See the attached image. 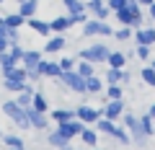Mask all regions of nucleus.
Segmentation results:
<instances>
[{"label":"nucleus","mask_w":155,"mask_h":150,"mask_svg":"<svg viewBox=\"0 0 155 150\" xmlns=\"http://www.w3.org/2000/svg\"><path fill=\"white\" fill-rule=\"evenodd\" d=\"M78 57L93 62V65H96V62H106V60H109V47H106V44H93V47H88V49H83Z\"/></svg>","instance_id":"nucleus-5"},{"label":"nucleus","mask_w":155,"mask_h":150,"mask_svg":"<svg viewBox=\"0 0 155 150\" xmlns=\"http://www.w3.org/2000/svg\"><path fill=\"white\" fill-rule=\"evenodd\" d=\"M62 5L67 8V13H83L85 11V3H83V0H62Z\"/></svg>","instance_id":"nucleus-21"},{"label":"nucleus","mask_w":155,"mask_h":150,"mask_svg":"<svg viewBox=\"0 0 155 150\" xmlns=\"http://www.w3.org/2000/svg\"><path fill=\"white\" fill-rule=\"evenodd\" d=\"M0 137H3V132H0Z\"/></svg>","instance_id":"nucleus-52"},{"label":"nucleus","mask_w":155,"mask_h":150,"mask_svg":"<svg viewBox=\"0 0 155 150\" xmlns=\"http://www.w3.org/2000/svg\"><path fill=\"white\" fill-rule=\"evenodd\" d=\"M49 26H52V31H57V34H65L67 28L72 26V21H70V16H57L54 21L49 23Z\"/></svg>","instance_id":"nucleus-13"},{"label":"nucleus","mask_w":155,"mask_h":150,"mask_svg":"<svg viewBox=\"0 0 155 150\" xmlns=\"http://www.w3.org/2000/svg\"><path fill=\"white\" fill-rule=\"evenodd\" d=\"M78 72H80L83 78H91V75H93V62L80 60V62H78Z\"/></svg>","instance_id":"nucleus-28"},{"label":"nucleus","mask_w":155,"mask_h":150,"mask_svg":"<svg viewBox=\"0 0 155 150\" xmlns=\"http://www.w3.org/2000/svg\"><path fill=\"white\" fill-rule=\"evenodd\" d=\"M140 3L137 0H132V3H127L124 8H119V11H114V16L119 18V23L122 26H137L140 28V23H142V13H140Z\"/></svg>","instance_id":"nucleus-1"},{"label":"nucleus","mask_w":155,"mask_h":150,"mask_svg":"<svg viewBox=\"0 0 155 150\" xmlns=\"http://www.w3.org/2000/svg\"><path fill=\"white\" fill-rule=\"evenodd\" d=\"M0 23H3V16H0Z\"/></svg>","instance_id":"nucleus-50"},{"label":"nucleus","mask_w":155,"mask_h":150,"mask_svg":"<svg viewBox=\"0 0 155 150\" xmlns=\"http://www.w3.org/2000/svg\"><path fill=\"white\" fill-rule=\"evenodd\" d=\"M134 36H137V44H155V28H140Z\"/></svg>","instance_id":"nucleus-14"},{"label":"nucleus","mask_w":155,"mask_h":150,"mask_svg":"<svg viewBox=\"0 0 155 150\" xmlns=\"http://www.w3.org/2000/svg\"><path fill=\"white\" fill-rule=\"evenodd\" d=\"M5 88H8V91H18V93H21V91H31V85H28L26 80H8V78H5Z\"/></svg>","instance_id":"nucleus-24"},{"label":"nucleus","mask_w":155,"mask_h":150,"mask_svg":"<svg viewBox=\"0 0 155 150\" xmlns=\"http://www.w3.org/2000/svg\"><path fill=\"white\" fill-rule=\"evenodd\" d=\"M137 3H140V5H147V8H150V5L155 3V0H137Z\"/></svg>","instance_id":"nucleus-44"},{"label":"nucleus","mask_w":155,"mask_h":150,"mask_svg":"<svg viewBox=\"0 0 155 150\" xmlns=\"http://www.w3.org/2000/svg\"><path fill=\"white\" fill-rule=\"evenodd\" d=\"M70 21L72 23H85V21H88V16H85V11L83 13H70Z\"/></svg>","instance_id":"nucleus-39"},{"label":"nucleus","mask_w":155,"mask_h":150,"mask_svg":"<svg viewBox=\"0 0 155 150\" xmlns=\"http://www.w3.org/2000/svg\"><path fill=\"white\" fill-rule=\"evenodd\" d=\"M31 106H34L36 111H44V114H47V98H44L41 93H34V101H31Z\"/></svg>","instance_id":"nucleus-30"},{"label":"nucleus","mask_w":155,"mask_h":150,"mask_svg":"<svg viewBox=\"0 0 155 150\" xmlns=\"http://www.w3.org/2000/svg\"><path fill=\"white\" fill-rule=\"evenodd\" d=\"M83 36H114V31H111V26L106 21L91 18V21L83 23Z\"/></svg>","instance_id":"nucleus-3"},{"label":"nucleus","mask_w":155,"mask_h":150,"mask_svg":"<svg viewBox=\"0 0 155 150\" xmlns=\"http://www.w3.org/2000/svg\"><path fill=\"white\" fill-rule=\"evenodd\" d=\"M31 101H34V93H31V91H21V96L16 98V104H21L23 109H28V106H31Z\"/></svg>","instance_id":"nucleus-31"},{"label":"nucleus","mask_w":155,"mask_h":150,"mask_svg":"<svg viewBox=\"0 0 155 150\" xmlns=\"http://www.w3.org/2000/svg\"><path fill=\"white\" fill-rule=\"evenodd\" d=\"M21 62H23V67H26V70H34V67L41 62V55H39L36 49H26V52H23V60H21Z\"/></svg>","instance_id":"nucleus-12"},{"label":"nucleus","mask_w":155,"mask_h":150,"mask_svg":"<svg viewBox=\"0 0 155 150\" xmlns=\"http://www.w3.org/2000/svg\"><path fill=\"white\" fill-rule=\"evenodd\" d=\"M8 47H11V42H8V36H0V52H5Z\"/></svg>","instance_id":"nucleus-43"},{"label":"nucleus","mask_w":155,"mask_h":150,"mask_svg":"<svg viewBox=\"0 0 155 150\" xmlns=\"http://www.w3.org/2000/svg\"><path fill=\"white\" fill-rule=\"evenodd\" d=\"M26 23L39 34V36H49V34H52V26H49L47 21H39V18H26Z\"/></svg>","instance_id":"nucleus-11"},{"label":"nucleus","mask_w":155,"mask_h":150,"mask_svg":"<svg viewBox=\"0 0 155 150\" xmlns=\"http://www.w3.org/2000/svg\"><path fill=\"white\" fill-rule=\"evenodd\" d=\"M150 114H153V117H155V104H153V109H150Z\"/></svg>","instance_id":"nucleus-47"},{"label":"nucleus","mask_w":155,"mask_h":150,"mask_svg":"<svg viewBox=\"0 0 155 150\" xmlns=\"http://www.w3.org/2000/svg\"><path fill=\"white\" fill-rule=\"evenodd\" d=\"M83 3H88V0H83Z\"/></svg>","instance_id":"nucleus-53"},{"label":"nucleus","mask_w":155,"mask_h":150,"mask_svg":"<svg viewBox=\"0 0 155 150\" xmlns=\"http://www.w3.org/2000/svg\"><path fill=\"white\" fill-rule=\"evenodd\" d=\"M109 62L111 67H124V62H127V55H122V52H109Z\"/></svg>","instance_id":"nucleus-22"},{"label":"nucleus","mask_w":155,"mask_h":150,"mask_svg":"<svg viewBox=\"0 0 155 150\" xmlns=\"http://www.w3.org/2000/svg\"><path fill=\"white\" fill-rule=\"evenodd\" d=\"M0 65H3V70H8V67H13V65H16V60H13V57H11V52H0Z\"/></svg>","instance_id":"nucleus-34"},{"label":"nucleus","mask_w":155,"mask_h":150,"mask_svg":"<svg viewBox=\"0 0 155 150\" xmlns=\"http://www.w3.org/2000/svg\"><path fill=\"white\" fill-rule=\"evenodd\" d=\"M8 52H11V57L16 60V65H18V62L23 60V52H26V49H23L21 44H11V47H8Z\"/></svg>","instance_id":"nucleus-32"},{"label":"nucleus","mask_w":155,"mask_h":150,"mask_svg":"<svg viewBox=\"0 0 155 150\" xmlns=\"http://www.w3.org/2000/svg\"><path fill=\"white\" fill-rule=\"evenodd\" d=\"M101 88H104V83H101V78H96V75H91V78H85V91H88V93H98Z\"/></svg>","instance_id":"nucleus-23"},{"label":"nucleus","mask_w":155,"mask_h":150,"mask_svg":"<svg viewBox=\"0 0 155 150\" xmlns=\"http://www.w3.org/2000/svg\"><path fill=\"white\" fill-rule=\"evenodd\" d=\"M67 142H70V140H67V137H65V135H62V132H60V129H54V132H52V135H49V145H54V148H65V145H67Z\"/></svg>","instance_id":"nucleus-25"},{"label":"nucleus","mask_w":155,"mask_h":150,"mask_svg":"<svg viewBox=\"0 0 155 150\" xmlns=\"http://www.w3.org/2000/svg\"><path fill=\"white\" fill-rule=\"evenodd\" d=\"M109 98L111 101H119V98H122V88H119V85H111V88H109Z\"/></svg>","instance_id":"nucleus-38"},{"label":"nucleus","mask_w":155,"mask_h":150,"mask_svg":"<svg viewBox=\"0 0 155 150\" xmlns=\"http://www.w3.org/2000/svg\"><path fill=\"white\" fill-rule=\"evenodd\" d=\"M140 75H142V80H145L147 85H155V70H153V67H145Z\"/></svg>","instance_id":"nucleus-36"},{"label":"nucleus","mask_w":155,"mask_h":150,"mask_svg":"<svg viewBox=\"0 0 155 150\" xmlns=\"http://www.w3.org/2000/svg\"><path fill=\"white\" fill-rule=\"evenodd\" d=\"M3 111H5V117L11 119V122H16L18 127H31V124H28V117H26V109H23L21 104L8 101V104H3Z\"/></svg>","instance_id":"nucleus-2"},{"label":"nucleus","mask_w":155,"mask_h":150,"mask_svg":"<svg viewBox=\"0 0 155 150\" xmlns=\"http://www.w3.org/2000/svg\"><path fill=\"white\" fill-rule=\"evenodd\" d=\"M52 119H54L57 124H65V122H70V119H75V111H67V109H54V111H52Z\"/></svg>","instance_id":"nucleus-17"},{"label":"nucleus","mask_w":155,"mask_h":150,"mask_svg":"<svg viewBox=\"0 0 155 150\" xmlns=\"http://www.w3.org/2000/svg\"><path fill=\"white\" fill-rule=\"evenodd\" d=\"M96 124H98V132H104V135H114V127H116V124L111 122V119L104 117V119H98Z\"/></svg>","instance_id":"nucleus-27"},{"label":"nucleus","mask_w":155,"mask_h":150,"mask_svg":"<svg viewBox=\"0 0 155 150\" xmlns=\"http://www.w3.org/2000/svg\"><path fill=\"white\" fill-rule=\"evenodd\" d=\"M26 117H28V124H31L34 129H47L49 127V117H44V111H36L34 106L26 109Z\"/></svg>","instance_id":"nucleus-7"},{"label":"nucleus","mask_w":155,"mask_h":150,"mask_svg":"<svg viewBox=\"0 0 155 150\" xmlns=\"http://www.w3.org/2000/svg\"><path fill=\"white\" fill-rule=\"evenodd\" d=\"M127 3H132V0H109V8L111 11H119V8H124Z\"/></svg>","instance_id":"nucleus-40"},{"label":"nucleus","mask_w":155,"mask_h":150,"mask_svg":"<svg viewBox=\"0 0 155 150\" xmlns=\"http://www.w3.org/2000/svg\"><path fill=\"white\" fill-rule=\"evenodd\" d=\"M140 127L145 129V135H147V137H153V135H155V117H153V114L140 117Z\"/></svg>","instance_id":"nucleus-16"},{"label":"nucleus","mask_w":155,"mask_h":150,"mask_svg":"<svg viewBox=\"0 0 155 150\" xmlns=\"http://www.w3.org/2000/svg\"><path fill=\"white\" fill-rule=\"evenodd\" d=\"M62 47H65V36H52V39L47 42L44 52H47V55H54V52H60Z\"/></svg>","instance_id":"nucleus-19"},{"label":"nucleus","mask_w":155,"mask_h":150,"mask_svg":"<svg viewBox=\"0 0 155 150\" xmlns=\"http://www.w3.org/2000/svg\"><path fill=\"white\" fill-rule=\"evenodd\" d=\"M80 140H83L85 145L93 148V145L98 142V132H96V129H83V132H80Z\"/></svg>","instance_id":"nucleus-26"},{"label":"nucleus","mask_w":155,"mask_h":150,"mask_svg":"<svg viewBox=\"0 0 155 150\" xmlns=\"http://www.w3.org/2000/svg\"><path fill=\"white\" fill-rule=\"evenodd\" d=\"M72 65H75V60H72V57H65V60H60V67H62V70H72Z\"/></svg>","instance_id":"nucleus-42"},{"label":"nucleus","mask_w":155,"mask_h":150,"mask_svg":"<svg viewBox=\"0 0 155 150\" xmlns=\"http://www.w3.org/2000/svg\"><path fill=\"white\" fill-rule=\"evenodd\" d=\"M16 3H23V0H16Z\"/></svg>","instance_id":"nucleus-51"},{"label":"nucleus","mask_w":155,"mask_h":150,"mask_svg":"<svg viewBox=\"0 0 155 150\" xmlns=\"http://www.w3.org/2000/svg\"><path fill=\"white\" fill-rule=\"evenodd\" d=\"M13 150H23V148H13Z\"/></svg>","instance_id":"nucleus-49"},{"label":"nucleus","mask_w":155,"mask_h":150,"mask_svg":"<svg viewBox=\"0 0 155 150\" xmlns=\"http://www.w3.org/2000/svg\"><path fill=\"white\" fill-rule=\"evenodd\" d=\"M36 11H39V0H23V3H18V13L23 18H34Z\"/></svg>","instance_id":"nucleus-10"},{"label":"nucleus","mask_w":155,"mask_h":150,"mask_svg":"<svg viewBox=\"0 0 155 150\" xmlns=\"http://www.w3.org/2000/svg\"><path fill=\"white\" fill-rule=\"evenodd\" d=\"M3 140H5V145H8V148H23V140L21 137H16V135H3Z\"/></svg>","instance_id":"nucleus-33"},{"label":"nucleus","mask_w":155,"mask_h":150,"mask_svg":"<svg viewBox=\"0 0 155 150\" xmlns=\"http://www.w3.org/2000/svg\"><path fill=\"white\" fill-rule=\"evenodd\" d=\"M60 80L67 85V88H72L75 93H88V91H85V78H83L78 70H65V72L60 75Z\"/></svg>","instance_id":"nucleus-4"},{"label":"nucleus","mask_w":155,"mask_h":150,"mask_svg":"<svg viewBox=\"0 0 155 150\" xmlns=\"http://www.w3.org/2000/svg\"><path fill=\"white\" fill-rule=\"evenodd\" d=\"M114 36H116L119 42H127L129 36H132V26H122L119 31H114Z\"/></svg>","instance_id":"nucleus-35"},{"label":"nucleus","mask_w":155,"mask_h":150,"mask_svg":"<svg viewBox=\"0 0 155 150\" xmlns=\"http://www.w3.org/2000/svg\"><path fill=\"white\" fill-rule=\"evenodd\" d=\"M111 137H116L122 145H127L129 140H132V135H127V129H124V127H114V135H111Z\"/></svg>","instance_id":"nucleus-29"},{"label":"nucleus","mask_w":155,"mask_h":150,"mask_svg":"<svg viewBox=\"0 0 155 150\" xmlns=\"http://www.w3.org/2000/svg\"><path fill=\"white\" fill-rule=\"evenodd\" d=\"M26 23V18L21 16V13H11V16H3V26L5 28H18Z\"/></svg>","instance_id":"nucleus-15"},{"label":"nucleus","mask_w":155,"mask_h":150,"mask_svg":"<svg viewBox=\"0 0 155 150\" xmlns=\"http://www.w3.org/2000/svg\"><path fill=\"white\" fill-rule=\"evenodd\" d=\"M57 129H60L67 140H72V137H78V135L85 129V124L80 122V119H70V122H65V124H57Z\"/></svg>","instance_id":"nucleus-8"},{"label":"nucleus","mask_w":155,"mask_h":150,"mask_svg":"<svg viewBox=\"0 0 155 150\" xmlns=\"http://www.w3.org/2000/svg\"><path fill=\"white\" fill-rule=\"evenodd\" d=\"M122 75H124L122 67H111V70L106 72V83H109V85H119V83H122Z\"/></svg>","instance_id":"nucleus-20"},{"label":"nucleus","mask_w":155,"mask_h":150,"mask_svg":"<svg viewBox=\"0 0 155 150\" xmlns=\"http://www.w3.org/2000/svg\"><path fill=\"white\" fill-rule=\"evenodd\" d=\"M0 3H3V0H0Z\"/></svg>","instance_id":"nucleus-54"},{"label":"nucleus","mask_w":155,"mask_h":150,"mask_svg":"<svg viewBox=\"0 0 155 150\" xmlns=\"http://www.w3.org/2000/svg\"><path fill=\"white\" fill-rule=\"evenodd\" d=\"M75 117L80 119L83 124H96V122H98V117H104V111L93 109V106H78Z\"/></svg>","instance_id":"nucleus-6"},{"label":"nucleus","mask_w":155,"mask_h":150,"mask_svg":"<svg viewBox=\"0 0 155 150\" xmlns=\"http://www.w3.org/2000/svg\"><path fill=\"white\" fill-rule=\"evenodd\" d=\"M137 57L140 60H147L150 57V47L147 44H137Z\"/></svg>","instance_id":"nucleus-37"},{"label":"nucleus","mask_w":155,"mask_h":150,"mask_svg":"<svg viewBox=\"0 0 155 150\" xmlns=\"http://www.w3.org/2000/svg\"><path fill=\"white\" fill-rule=\"evenodd\" d=\"M122 114H124V104H122V98H119V101H111V98H109V104L104 106V117L111 119V122H116Z\"/></svg>","instance_id":"nucleus-9"},{"label":"nucleus","mask_w":155,"mask_h":150,"mask_svg":"<svg viewBox=\"0 0 155 150\" xmlns=\"http://www.w3.org/2000/svg\"><path fill=\"white\" fill-rule=\"evenodd\" d=\"M150 67H153V70H155V62H153V65H150Z\"/></svg>","instance_id":"nucleus-48"},{"label":"nucleus","mask_w":155,"mask_h":150,"mask_svg":"<svg viewBox=\"0 0 155 150\" xmlns=\"http://www.w3.org/2000/svg\"><path fill=\"white\" fill-rule=\"evenodd\" d=\"M150 16H153V21H155V3L150 5Z\"/></svg>","instance_id":"nucleus-46"},{"label":"nucleus","mask_w":155,"mask_h":150,"mask_svg":"<svg viewBox=\"0 0 155 150\" xmlns=\"http://www.w3.org/2000/svg\"><path fill=\"white\" fill-rule=\"evenodd\" d=\"M3 72H5L8 80H26L28 78V75H26V67H16V65L8 67V70H3Z\"/></svg>","instance_id":"nucleus-18"},{"label":"nucleus","mask_w":155,"mask_h":150,"mask_svg":"<svg viewBox=\"0 0 155 150\" xmlns=\"http://www.w3.org/2000/svg\"><path fill=\"white\" fill-rule=\"evenodd\" d=\"M101 5H104V0H88V3H85V8H88V11H93V13L98 11Z\"/></svg>","instance_id":"nucleus-41"},{"label":"nucleus","mask_w":155,"mask_h":150,"mask_svg":"<svg viewBox=\"0 0 155 150\" xmlns=\"http://www.w3.org/2000/svg\"><path fill=\"white\" fill-rule=\"evenodd\" d=\"M5 34H8V28L3 26V23H0V36H5Z\"/></svg>","instance_id":"nucleus-45"}]
</instances>
